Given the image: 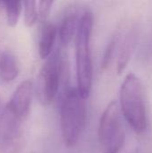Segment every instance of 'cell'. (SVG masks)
Returning a JSON list of instances; mask_svg holds the SVG:
<instances>
[{"label":"cell","instance_id":"1","mask_svg":"<svg viewBox=\"0 0 152 153\" xmlns=\"http://www.w3.org/2000/svg\"><path fill=\"white\" fill-rule=\"evenodd\" d=\"M93 27V15L85 12L80 18L75 36V62L77 90L82 99L89 98L93 79V66L90 51V39Z\"/></svg>","mask_w":152,"mask_h":153},{"label":"cell","instance_id":"2","mask_svg":"<svg viewBox=\"0 0 152 153\" xmlns=\"http://www.w3.org/2000/svg\"><path fill=\"white\" fill-rule=\"evenodd\" d=\"M120 108L123 116L136 134L147 129L148 118L145 95L141 80L134 74H128L120 87Z\"/></svg>","mask_w":152,"mask_h":153},{"label":"cell","instance_id":"3","mask_svg":"<svg viewBox=\"0 0 152 153\" xmlns=\"http://www.w3.org/2000/svg\"><path fill=\"white\" fill-rule=\"evenodd\" d=\"M85 100L77 89L65 91L60 106V127L65 145L73 147L78 143L86 121Z\"/></svg>","mask_w":152,"mask_h":153},{"label":"cell","instance_id":"4","mask_svg":"<svg viewBox=\"0 0 152 153\" xmlns=\"http://www.w3.org/2000/svg\"><path fill=\"white\" fill-rule=\"evenodd\" d=\"M99 141L102 153H119L124 146L125 131L116 101H111L100 117Z\"/></svg>","mask_w":152,"mask_h":153},{"label":"cell","instance_id":"5","mask_svg":"<svg viewBox=\"0 0 152 153\" xmlns=\"http://www.w3.org/2000/svg\"><path fill=\"white\" fill-rule=\"evenodd\" d=\"M62 60L58 51H55L43 65L38 77V97L43 106L50 105L56 98L59 91Z\"/></svg>","mask_w":152,"mask_h":153},{"label":"cell","instance_id":"6","mask_svg":"<svg viewBox=\"0 0 152 153\" xmlns=\"http://www.w3.org/2000/svg\"><path fill=\"white\" fill-rule=\"evenodd\" d=\"M23 123L11 112L4 108L0 120V153H19L23 140Z\"/></svg>","mask_w":152,"mask_h":153},{"label":"cell","instance_id":"7","mask_svg":"<svg viewBox=\"0 0 152 153\" xmlns=\"http://www.w3.org/2000/svg\"><path fill=\"white\" fill-rule=\"evenodd\" d=\"M32 95V82L30 80H25L16 87L5 107L15 116L25 121L30 111Z\"/></svg>","mask_w":152,"mask_h":153},{"label":"cell","instance_id":"8","mask_svg":"<svg viewBox=\"0 0 152 153\" xmlns=\"http://www.w3.org/2000/svg\"><path fill=\"white\" fill-rule=\"evenodd\" d=\"M138 42V30L136 28H132L125 36L118 51L116 60V72L118 74H122L126 68L133 53Z\"/></svg>","mask_w":152,"mask_h":153},{"label":"cell","instance_id":"9","mask_svg":"<svg viewBox=\"0 0 152 153\" xmlns=\"http://www.w3.org/2000/svg\"><path fill=\"white\" fill-rule=\"evenodd\" d=\"M57 36V29L52 23H46L41 30L39 40V55L42 59H47L53 53Z\"/></svg>","mask_w":152,"mask_h":153},{"label":"cell","instance_id":"10","mask_svg":"<svg viewBox=\"0 0 152 153\" xmlns=\"http://www.w3.org/2000/svg\"><path fill=\"white\" fill-rule=\"evenodd\" d=\"M79 22L80 19H78L76 13H70L65 15L58 30L59 41L63 47H66L72 41L73 36H76Z\"/></svg>","mask_w":152,"mask_h":153},{"label":"cell","instance_id":"11","mask_svg":"<svg viewBox=\"0 0 152 153\" xmlns=\"http://www.w3.org/2000/svg\"><path fill=\"white\" fill-rule=\"evenodd\" d=\"M19 74L18 63L15 56L8 50L0 53V78L4 82L13 81Z\"/></svg>","mask_w":152,"mask_h":153},{"label":"cell","instance_id":"12","mask_svg":"<svg viewBox=\"0 0 152 153\" xmlns=\"http://www.w3.org/2000/svg\"><path fill=\"white\" fill-rule=\"evenodd\" d=\"M3 4L5 9L6 13V21L8 25L10 26H15L22 11V2L21 1H4L3 2Z\"/></svg>","mask_w":152,"mask_h":153},{"label":"cell","instance_id":"13","mask_svg":"<svg viewBox=\"0 0 152 153\" xmlns=\"http://www.w3.org/2000/svg\"><path fill=\"white\" fill-rule=\"evenodd\" d=\"M24 10V22L27 26H32L39 19L38 13V2L34 0H29L22 3Z\"/></svg>","mask_w":152,"mask_h":153},{"label":"cell","instance_id":"14","mask_svg":"<svg viewBox=\"0 0 152 153\" xmlns=\"http://www.w3.org/2000/svg\"><path fill=\"white\" fill-rule=\"evenodd\" d=\"M117 42H118V35L114 36V38H112L111 40L109 41V43L108 44L107 48H106V50L104 52L102 62H101V67H102L103 70H106L109 66V65H110V63H111V61L113 59Z\"/></svg>","mask_w":152,"mask_h":153},{"label":"cell","instance_id":"15","mask_svg":"<svg viewBox=\"0 0 152 153\" xmlns=\"http://www.w3.org/2000/svg\"><path fill=\"white\" fill-rule=\"evenodd\" d=\"M53 4H54V1L52 0H41L38 2L39 20L40 22H44L48 18Z\"/></svg>","mask_w":152,"mask_h":153},{"label":"cell","instance_id":"16","mask_svg":"<svg viewBox=\"0 0 152 153\" xmlns=\"http://www.w3.org/2000/svg\"><path fill=\"white\" fill-rule=\"evenodd\" d=\"M3 110H4V108L2 107V103H1V100H0V120H1L2 114H3Z\"/></svg>","mask_w":152,"mask_h":153}]
</instances>
